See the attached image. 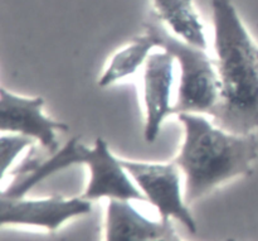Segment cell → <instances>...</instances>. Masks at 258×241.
I'll use <instances>...</instances> for the list:
<instances>
[{
    "label": "cell",
    "instance_id": "30bf717a",
    "mask_svg": "<svg viewBox=\"0 0 258 241\" xmlns=\"http://www.w3.org/2000/svg\"><path fill=\"white\" fill-rule=\"evenodd\" d=\"M155 14L174 35L191 45L208 50L206 28L194 0H151Z\"/></svg>",
    "mask_w": 258,
    "mask_h": 241
},
{
    "label": "cell",
    "instance_id": "ba28073f",
    "mask_svg": "<svg viewBox=\"0 0 258 241\" xmlns=\"http://www.w3.org/2000/svg\"><path fill=\"white\" fill-rule=\"evenodd\" d=\"M175 58L166 51L153 52L144 65V104H145L146 143H154L163 123L174 114L171 105V88L174 82Z\"/></svg>",
    "mask_w": 258,
    "mask_h": 241
},
{
    "label": "cell",
    "instance_id": "4fadbf2b",
    "mask_svg": "<svg viewBox=\"0 0 258 241\" xmlns=\"http://www.w3.org/2000/svg\"><path fill=\"white\" fill-rule=\"evenodd\" d=\"M155 241H183V240L179 239V236L175 234V231H174V230H173V231H171V232L166 234L165 236L160 237V239H158V240H155Z\"/></svg>",
    "mask_w": 258,
    "mask_h": 241
},
{
    "label": "cell",
    "instance_id": "9c48e42d",
    "mask_svg": "<svg viewBox=\"0 0 258 241\" xmlns=\"http://www.w3.org/2000/svg\"><path fill=\"white\" fill-rule=\"evenodd\" d=\"M173 230L170 220H160L159 222L149 220L130 201H108L105 241H155Z\"/></svg>",
    "mask_w": 258,
    "mask_h": 241
},
{
    "label": "cell",
    "instance_id": "8fae6325",
    "mask_svg": "<svg viewBox=\"0 0 258 241\" xmlns=\"http://www.w3.org/2000/svg\"><path fill=\"white\" fill-rule=\"evenodd\" d=\"M154 48H158V44L148 32L134 38L130 44L118 51L111 58L107 68L98 80V85L101 87H107L117 81L135 75L136 71L145 65Z\"/></svg>",
    "mask_w": 258,
    "mask_h": 241
},
{
    "label": "cell",
    "instance_id": "7a4b0ae2",
    "mask_svg": "<svg viewBox=\"0 0 258 241\" xmlns=\"http://www.w3.org/2000/svg\"><path fill=\"white\" fill-rule=\"evenodd\" d=\"M184 139L174 162L185 179L188 205L219 184L249 174L258 159L253 134H234L219 128L201 114H179Z\"/></svg>",
    "mask_w": 258,
    "mask_h": 241
},
{
    "label": "cell",
    "instance_id": "6da1fadb",
    "mask_svg": "<svg viewBox=\"0 0 258 241\" xmlns=\"http://www.w3.org/2000/svg\"><path fill=\"white\" fill-rule=\"evenodd\" d=\"M214 51L221 85L216 125L234 134L258 129V45L232 0H212Z\"/></svg>",
    "mask_w": 258,
    "mask_h": 241
},
{
    "label": "cell",
    "instance_id": "3957f363",
    "mask_svg": "<svg viewBox=\"0 0 258 241\" xmlns=\"http://www.w3.org/2000/svg\"><path fill=\"white\" fill-rule=\"evenodd\" d=\"M145 29L155 39L158 48L170 53L180 68L174 114H207L213 118L221 95L216 61L207 50L189 44L169 32L155 13L146 22Z\"/></svg>",
    "mask_w": 258,
    "mask_h": 241
},
{
    "label": "cell",
    "instance_id": "52a82bcc",
    "mask_svg": "<svg viewBox=\"0 0 258 241\" xmlns=\"http://www.w3.org/2000/svg\"><path fill=\"white\" fill-rule=\"evenodd\" d=\"M43 98H24L0 88L2 133L25 135L50 153L57 152V131H67L70 126L48 118L43 113Z\"/></svg>",
    "mask_w": 258,
    "mask_h": 241
},
{
    "label": "cell",
    "instance_id": "5b68a950",
    "mask_svg": "<svg viewBox=\"0 0 258 241\" xmlns=\"http://www.w3.org/2000/svg\"><path fill=\"white\" fill-rule=\"evenodd\" d=\"M82 164H86L90 171V181L82 195L83 199L91 202L98 199L148 202L123 167L122 161L113 156L102 138L96 140L93 148L85 146Z\"/></svg>",
    "mask_w": 258,
    "mask_h": 241
},
{
    "label": "cell",
    "instance_id": "8992f818",
    "mask_svg": "<svg viewBox=\"0 0 258 241\" xmlns=\"http://www.w3.org/2000/svg\"><path fill=\"white\" fill-rule=\"evenodd\" d=\"M91 210V201L82 196L72 199L53 196L37 200L0 197V224L2 226H37L57 231L66 221L90 214Z\"/></svg>",
    "mask_w": 258,
    "mask_h": 241
},
{
    "label": "cell",
    "instance_id": "277c9868",
    "mask_svg": "<svg viewBox=\"0 0 258 241\" xmlns=\"http://www.w3.org/2000/svg\"><path fill=\"white\" fill-rule=\"evenodd\" d=\"M121 161L146 201L156 207L161 220H176L196 234L197 222L181 194V171L175 162Z\"/></svg>",
    "mask_w": 258,
    "mask_h": 241
},
{
    "label": "cell",
    "instance_id": "7c38bea8",
    "mask_svg": "<svg viewBox=\"0 0 258 241\" xmlns=\"http://www.w3.org/2000/svg\"><path fill=\"white\" fill-rule=\"evenodd\" d=\"M33 139L25 135L2 133L0 138V159H2V181H5L8 172L17 162L20 154L33 146Z\"/></svg>",
    "mask_w": 258,
    "mask_h": 241
}]
</instances>
